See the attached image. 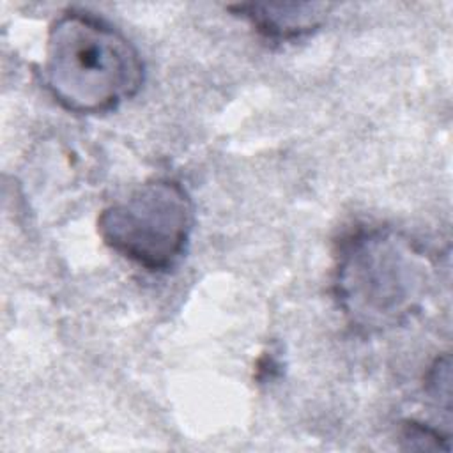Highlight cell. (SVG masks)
<instances>
[{"mask_svg": "<svg viewBox=\"0 0 453 453\" xmlns=\"http://www.w3.org/2000/svg\"><path fill=\"white\" fill-rule=\"evenodd\" d=\"M437 269L432 251L405 232L361 228L340 242L333 294L352 329L379 334L421 313L434 292Z\"/></svg>", "mask_w": 453, "mask_h": 453, "instance_id": "1", "label": "cell"}, {"mask_svg": "<svg viewBox=\"0 0 453 453\" xmlns=\"http://www.w3.org/2000/svg\"><path fill=\"white\" fill-rule=\"evenodd\" d=\"M143 80L140 51L108 21L71 7L50 25L42 83L64 110L108 113L133 99Z\"/></svg>", "mask_w": 453, "mask_h": 453, "instance_id": "2", "label": "cell"}, {"mask_svg": "<svg viewBox=\"0 0 453 453\" xmlns=\"http://www.w3.org/2000/svg\"><path fill=\"white\" fill-rule=\"evenodd\" d=\"M193 226L191 195L170 177L145 180L97 218L103 242L150 273H166L182 260Z\"/></svg>", "mask_w": 453, "mask_h": 453, "instance_id": "3", "label": "cell"}, {"mask_svg": "<svg viewBox=\"0 0 453 453\" xmlns=\"http://www.w3.org/2000/svg\"><path fill=\"white\" fill-rule=\"evenodd\" d=\"M331 5L327 4H237L228 9L246 19L262 37L271 41H296L319 30Z\"/></svg>", "mask_w": 453, "mask_h": 453, "instance_id": "4", "label": "cell"}, {"mask_svg": "<svg viewBox=\"0 0 453 453\" xmlns=\"http://www.w3.org/2000/svg\"><path fill=\"white\" fill-rule=\"evenodd\" d=\"M402 441L409 449H449L448 435L426 423L409 419L402 425Z\"/></svg>", "mask_w": 453, "mask_h": 453, "instance_id": "5", "label": "cell"}]
</instances>
